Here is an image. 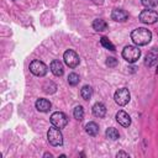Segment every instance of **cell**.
I'll return each instance as SVG.
<instances>
[{
    "mask_svg": "<svg viewBox=\"0 0 158 158\" xmlns=\"http://www.w3.org/2000/svg\"><path fill=\"white\" fill-rule=\"evenodd\" d=\"M73 115H74V118L75 120L81 121L84 118V109H83V106H80V105L75 106V109L73 111Z\"/></svg>",
    "mask_w": 158,
    "mask_h": 158,
    "instance_id": "cell-20",
    "label": "cell"
},
{
    "mask_svg": "<svg viewBox=\"0 0 158 158\" xmlns=\"http://www.w3.org/2000/svg\"><path fill=\"white\" fill-rule=\"evenodd\" d=\"M51 106H52V104H51V101L47 100V99H38V100L36 101V109H37L38 111H41V112H47V111H49Z\"/></svg>",
    "mask_w": 158,
    "mask_h": 158,
    "instance_id": "cell-13",
    "label": "cell"
},
{
    "mask_svg": "<svg viewBox=\"0 0 158 158\" xmlns=\"http://www.w3.org/2000/svg\"><path fill=\"white\" fill-rule=\"evenodd\" d=\"M93 114H94V116H96L99 118L104 117L106 115V107H105V105L101 104V102L94 104V106H93Z\"/></svg>",
    "mask_w": 158,
    "mask_h": 158,
    "instance_id": "cell-14",
    "label": "cell"
},
{
    "mask_svg": "<svg viewBox=\"0 0 158 158\" xmlns=\"http://www.w3.org/2000/svg\"><path fill=\"white\" fill-rule=\"evenodd\" d=\"M63 59H64L65 64H67L68 67H70V68H75V67H78V65H79V62H80L79 56H78L73 49H68V51H65L64 54H63Z\"/></svg>",
    "mask_w": 158,
    "mask_h": 158,
    "instance_id": "cell-8",
    "label": "cell"
},
{
    "mask_svg": "<svg viewBox=\"0 0 158 158\" xmlns=\"http://www.w3.org/2000/svg\"><path fill=\"white\" fill-rule=\"evenodd\" d=\"M14 1H15V0H14Z\"/></svg>",
    "mask_w": 158,
    "mask_h": 158,
    "instance_id": "cell-28",
    "label": "cell"
},
{
    "mask_svg": "<svg viewBox=\"0 0 158 158\" xmlns=\"http://www.w3.org/2000/svg\"><path fill=\"white\" fill-rule=\"evenodd\" d=\"M100 43H101V46L102 47H105L106 49H109V51H115V46L111 43V41L107 38V37H105V36H102L101 38H100Z\"/></svg>",
    "mask_w": 158,
    "mask_h": 158,
    "instance_id": "cell-19",
    "label": "cell"
},
{
    "mask_svg": "<svg viewBox=\"0 0 158 158\" xmlns=\"http://www.w3.org/2000/svg\"><path fill=\"white\" fill-rule=\"evenodd\" d=\"M56 89H57V86H56V84L52 83V81L46 83L44 86H43V90H44V93H47V94H52V93H54Z\"/></svg>",
    "mask_w": 158,
    "mask_h": 158,
    "instance_id": "cell-22",
    "label": "cell"
},
{
    "mask_svg": "<svg viewBox=\"0 0 158 158\" xmlns=\"http://www.w3.org/2000/svg\"><path fill=\"white\" fill-rule=\"evenodd\" d=\"M158 62V51L156 48H152L147 56H146V59H144V64L147 67H153L156 63Z\"/></svg>",
    "mask_w": 158,
    "mask_h": 158,
    "instance_id": "cell-11",
    "label": "cell"
},
{
    "mask_svg": "<svg viewBox=\"0 0 158 158\" xmlns=\"http://www.w3.org/2000/svg\"><path fill=\"white\" fill-rule=\"evenodd\" d=\"M116 121H117L121 126H123V127H128V126L131 125V117H130V115H128L127 112L122 111V110H120V111L116 114Z\"/></svg>",
    "mask_w": 158,
    "mask_h": 158,
    "instance_id": "cell-10",
    "label": "cell"
},
{
    "mask_svg": "<svg viewBox=\"0 0 158 158\" xmlns=\"http://www.w3.org/2000/svg\"><path fill=\"white\" fill-rule=\"evenodd\" d=\"M51 122L53 126H56L58 128H63L68 123V117L65 114H63L60 111H56L51 115Z\"/></svg>",
    "mask_w": 158,
    "mask_h": 158,
    "instance_id": "cell-6",
    "label": "cell"
},
{
    "mask_svg": "<svg viewBox=\"0 0 158 158\" xmlns=\"http://www.w3.org/2000/svg\"><path fill=\"white\" fill-rule=\"evenodd\" d=\"M44 157H49V158H51V157H52V154H51V153H46V154H44Z\"/></svg>",
    "mask_w": 158,
    "mask_h": 158,
    "instance_id": "cell-27",
    "label": "cell"
},
{
    "mask_svg": "<svg viewBox=\"0 0 158 158\" xmlns=\"http://www.w3.org/2000/svg\"><path fill=\"white\" fill-rule=\"evenodd\" d=\"M80 95L84 100H90V98L93 96V88L90 85H84L80 90Z\"/></svg>",
    "mask_w": 158,
    "mask_h": 158,
    "instance_id": "cell-17",
    "label": "cell"
},
{
    "mask_svg": "<svg viewBox=\"0 0 158 158\" xmlns=\"http://www.w3.org/2000/svg\"><path fill=\"white\" fill-rule=\"evenodd\" d=\"M49 69H51V72H52L56 77H62V75H63V72H64L62 62H60V60H57V59H54V60L51 62Z\"/></svg>",
    "mask_w": 158,
    "mask_h": 158,
    "instance_id": "cell-12",
    "label": "cell"
},
{
    "mask_svg": "<svg viewBox=\"0 0 158 158\" xmlns=\"http://www.w3.org/2000/svg\"><path fill=\"white\" fill-rule=\"evenodd\" d=\"M111 19L117 22H125L128 19V14L122 9H114L111 12Z\"/></svg>",
    "mask_w": 158,
    "mask_h": 158,
    "instance_id": "cell-9",
    "label": "cell"
},
{
    "mask_svg": "<svg viewBox=\"0 0 158 158\" xmlns=\"http://www.w3.org/2000/svg\"><path fill=\"white\" fill-rule=\"evenodd\" d=\"M116 157H117V158H118V157H126V158H128L130 156H128L127 153H125V152H118V153L116 154Z\"/></svg>",
    "mask_w": 158,
    "mask_h": 158,
    "instance_id": "cell-25",
    "label": "cell"
},
{
    "mask_svg": "<svg viewBox=\"0 0 158 158\" xmlns=\"http://www.w3.org/2000/svg\"><path fill=\"white\" fill-rule=\"evenodd\" d=\"M30 70H31V73H32L33 75H36V77H43V75L47 74L48 68H47V65H46L43 62L36 59V60H32V62L30 63Z\"/></svg>",
    "mask_w": 158,
    "mask_h": 158,
    "instance_id": "cell-4",
    "label": "cell"
},
{
    "mask_svg": "<svg viewBox=\"0 0 158 158\" xmlns=\"http://www.w3.org/2000/svg\"><path fill=\"white\" fill-rule=\"evenodd\" d=\"M139 20L143 22V23H147V25H152V23H156L158 21V12L154 11V10H143L141 14H139Z\"/></svg>",
    "mask_w": 158,
    "mask_h": 158,
    "instance_id": "cell-7",
    "label": "cell"
},
{
    "mask_svg": "<svg viewBox=\"0 0 158 158\" xmlns=\"http://www.w3.org/2000/svg\"><path fill=\"white\" fill-rule=\"evenodd\" d=\"M93 28L95 31H98V32H102V31H105L107 28V23L102 19H96L93 22Z\"/></svg>",
    "mask_w": 158,
    "mask_h": 158,
    "instance_id": "cell-15",
    "label": "cell"
},
{
    "mask_svg": "<svg viewBox=\"0 0 158 158\" xmlns=\"http://www.w3.org/2000/svg\"><path fill=\"white\" fill-rule=\"evenodd\" d=\"M106 65H109V67H111V68L116 67V65H117V59L114 58V57H109L107 60H106Z\"/></svg>",
    "mask_w": 158,
    "mask_h": 158,
    "instance_id": "cell-24",
    "label": "cell"
},
{
    "mask_svg": "<svg viewBox=\"0 0 158 158\" xmlns=\"http://www.w3.org/2000/svg\"><path fill=\"white\" fill-rule=\"evenodd\" d=\"M131 38L137 46H146L152 40V32L144 27H138L132 31Z\"/></svg>",
    "mask_w": 158,
    "mask_h": 158,
    "instance_id": "cell-1",
    "label": "cell"
},
{
    "mask_svg": "<svg viewBox=\"0 0 158 158\" xmlns=\"http://www.w3.org/2000/svg\"><path fill=\"white\" fill-rule=\"evenodd\" d=\"M114 99H115V101H116L117 105L125 106L126 104H128V101H130V99H131V95H130L128 89H126V88L118 89V90L115 93Z\"/></svg>",
    "mask_w": 158,
    "mask_h": 158,
    "instance_id": "cell-5",
    "label": "cell"
},
{
    "mask_svg": "<svg viewBox=\"0 0 158 158\" xmlns=\"http://www.w3.org/2000/svg\"><path fill=\"white\" fill-rule=\"evenodd\" d=\"M122 57L128 63H135L141 57V51L136 46H126L122 51Z\"/></svg>",
    "mask_w": 158,
    "mask_h": 158,
    "instance_id": "cell-2",
    "label": "cell"
},
{
    "mask_svg": "<svg viewBox=\"0 0 158 158\" xmlns=\"http://www.w3.org/2000/svg\"><path fill=\"white\" fill-rule=\"evenodd\" d=\"M85 132L89 136H96L99 133V126L95 122H89L85 125Z\"/></svg>",
    "mask_w": 158,
    "mask_h": 158,
    "instance_id": "cell-16",
    "label": "cell"
},
{
    "mask_svg": "<svg viewBox=\"0 0 158 158\" xmlns=\"http://www.w3.org/2000/svg\"><path fill=\"white\" fill-rule=\"evenodd\" d=\"M94 4H98V5H101L104 2V0H91Z\"/></svg>",
    "mask_w": 158,
    "mask_h": 158,
    "instance_id": "cell-26",
    "label": "cell"
},
{
    "mask_svg": "<svg viewBox=\"0 0 158 158\" xmlns=\"http://www.w3.org/2000/svg\"><path fill=\"white\" fill-rule=\"evenodd\" d=\"M79 75L77 74V73H70L69 75H68V83H69V85H72V86H75V85H78L79 84Z\"/></svg>",
    "mask_w": 158,
    "mask_h": 158,
    "instance_id": "cell-21",
    "label": "cell"
},
{
    "mask_svg": "<svg viewBox=\"0 0 158 158\" xmlns=\"http://www.w3.org/2000/svg\"><path fill=\"white\" fill-rule=\"evenodd\" d=\"M47 138L52 146H62L63 144V135L60 132V128H58L56 126H53L48 130Z\"/></svg>",
    "mask_w": 158,
    "mask_h": 158,
    "instance_id": "cell-3",
    "label": "cell"
},
{
    "mask_svg": "<svg viewBox=\"0 0 158 158\" xmlns=\"http://www.w3.org/2000/svg\"><path fill=\"white\" fill-rule=\"evenodd\" d=\"M142 5L146 6L147 9H151V7H156L158 5V0H141Z\"/></svg>",
    "mask_w": 158,
    "mask_h": 158,
    "instance_id": "cell-23",
    "label": "cell"
},
{
    "mask_svg": "<svg viewBox=\"0 0 158 158\" xmlns=\"http://www.w3.org/2000/svg\"><path fill=\"white\" fill-rule=\"evenodd\" d=\"M105 135H106V137H107L109 139H112V141H116V139H118V137H120L118 131H117L116 128H114V127H109V128L106 130Z\"/></svg>",
    "mask_w": 158,
    "mask_h": 158,
    "instance_id": "cell-18",
    "label": "cell"
}]
</instances>
